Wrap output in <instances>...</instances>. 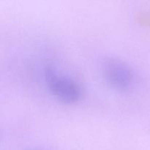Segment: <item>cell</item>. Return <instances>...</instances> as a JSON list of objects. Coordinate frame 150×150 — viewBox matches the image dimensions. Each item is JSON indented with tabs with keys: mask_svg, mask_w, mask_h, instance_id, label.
I'll list each match as a JSON object with an SVG mask.
<instances>
[{
	"mask_svg": "<svg viewBox=\"0 0 150 150\" xmlns=\"http://www.w3.org/2000/svg\"><path fill=\"white\" fill-rule=\"evenodd\" d=\"M44 81L48 92L64 104H75L81 99L83 90L80 83L56 67L48 65L43 70Z\"/></svg>",
	"mask_w": 150,
	"mask_h": 150,
	"instance_id": "1",
	"label": "cell"
},
{
	"mask_svg": "<svg viewBox=\"0 0 150 150\" xmlns=\"http://www.w3.org/2000/svg\"><path fill=\"white\" fill-rule=\"evenodd\" d=\"M101 73L106 84L119 92L128 91L136 81L133 69L120 59H105L101 65Z\"/></svg>",
	"mask_w": 150,
	"mask_h": 150,
	"instance_id": "2",
	"label": "cell"
},
{
	"mask_svg": "<svg viewBox=\"0 0 150 150\" xmlns=\"http://www.w3.org/2000/svg\"><path fill=\"white\" fill-rule=\"evenodd\" d=\"M136 20L141 25L150 27V11L139 12L136 16Z\"/></svg>",
	"mask_w": 150,
	"mask_h": 150,
	"instance_id": "3",
	"label": "cell"
},
{
	"mask_svg": "<svg viewBox=\"0 0 150 150\" xmlns=\"http://www.w3.org/2000/svg\"><path fill=\"white\" fill-rule=\"evenodd\" d=\"M28 150H42V149H28Z\"/></svg>",
	"mask_w": 150,
	"mask_h": 150,
	"instance_id": "4",
	"label": "cell"
}]
</instances>
